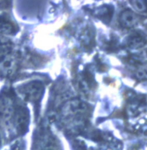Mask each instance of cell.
Returning a JSON list of instances; mask_svg holds the SVG:
<instances>
[{"instance_id": "6da1fadb", "label": "cell", "mask_w": 147, "mask_h": 150, "mask_svg": "<svg viewBox=\"0 0 147 150\" xmlns=\"http://www.w3.org/2000/svg\"><path fill=\"white\" fill-rule=\"evenodd\" d=\"M44 91L43 83L39 81H31L28 82L19 90V93L22 97L31 102H35L39 100L41 97V94Z\"/></svg>"}, {"instance_id": "7a4b0ae2", "label": "cell", "mask_w": 147, "mask_h": 150, "mask_svg": "<svg viewBox=\"0 0 147 150\" xmlns=\"http://www.w3.org/2000/svg\"><path fill=\"white\" fill-rule=\"evenodd\" d=\"M138 21L139 19L136 14L128 9H125L124 11H122V13L119 16L120 25L125 28H132L138 24Z\"/></svg>"}, {"instance_id": "3957f363", "label": "cell", "mask_w": 147, "mask_h": 150, "mask_svg": "<svg viewBox=\"0 0 147 150\" xmlns=\"http://www.w3.org/2000/svg\"><path fill=\"white\" fill-rule=\"evenodd\" d=\"M147 42V39L140 32H134L129 37L127 41V45L133 49H139L143 47Z\"/></svg>"}, {"instance_id": "277c9868", "label": "cell", "mask_w": 147, "mask_h": 150, "mask_svg": "<svg viewBox=\"0 0 147 150\" xmlns=\"http://www.w3.org/2000/svg\"><path fill=\"white\" fill-rule=\"evenodd\" d=\"M15 32V25L6 18L0 17V34L9 35Z\"/></svg>"}, {"instance_id": "5b68a950", "label": "cell", "mask_w": 147, "mask_h": 150, "mask_svg": "<svg viewBox=\"0 0 147 150\" xmlns=\"http://www.w3.org/2000/svg\"><path fill=\"white\" fill-rule=\"evenodd\" d=\"M130 3L137 13L147 14V1H131Z\"/></svg>"}, {"instance_id": "8992f818", "label": "cell", "mask_w": 147, "mask_h": 150, "mask_svg": "<svg viewBox=\"0 0 147 150\" xmlns=\"http://www.w3.org/2000/svg\"><path fill=\"white\" fill-rule=\"evenodd\" d=\"M136 76L140 80L147 79V66L143 65L139 67L137 71H136Z\"/></svg>"}, {"instance_id": "52a82bcc", "label": "cell", "mask_w": 147, "mask_h": 150, "mask_svg": "<svg viewBox=\"0 0 147 150\" xmlns=\"http://www.w3.org/2000/svg\"><path fill=\"white\" fill-rule=\"evenodd\" d=\"M52 142H53V141L49 140L46 144H44V145L43 146V147H41V150H60V149L57 147V146H56L54 143H52Z\"/></svg>"}, {"instance_id": "ba28073f", "label": "cell", "mask_w": 147, "mask_h": 150, "mask_svg": "<svg viewBox=\"0 0 147 150\" xmlns=\"http://www.w3.org/2000/svg\"><path fill=\"white\" fill-rule=\"evenodd\" d=\"M97 150H105V149H97Z\"/></svg>"}]
</instances>
